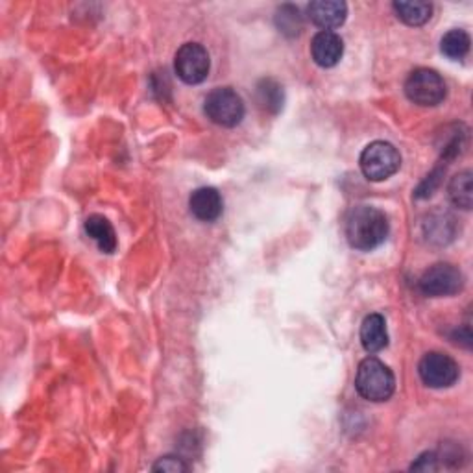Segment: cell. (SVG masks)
<instances>
[{"instance_id":"cell-6","label":"cell","mask_w":473,"mask_h":473,"mask_svg":"<svg viewBox=\"0 0 473 473\" xmlns=\"http://www.w3.org/2000/svg\"><path fill=\"white\" fill-rule=\"evenodd\" d=\"M418 373L429 388H450L459 381L461 368L453 357L442 352H429L421 357Z\"/></svg>"},{"instance_id":"cell-11","label":"cell","mask_w":473,"mask_h":473,"mask_svg":"<svg viewBox=\"0 0 473 473\" xmlns=\"http://www.w3.org/2000/svg\"><path fill=\"white\" fill-rule=\"evenodd\" d=\"M189 209L200 222H215L224 211L222 194L215 187L196 189L189 198Z\"/></svg>"},{"instance_id":"cell-5","label":"cell","mask_w":473,"mask_h":473,"mask_svg":"<svg viewBox=\"0 0 473 473\" xmlns=\"http://www.w3.org/2000/svg\"><path fill=\"white\" fill-rule=\"evenodd\" d=\"M405 94L409 101L421 108H435L444 102L447 94L445 82L433 69H414L405 80Z\"/></svg>"},{"instance_id":"cell-21","label":"cell","mask_w":473,"mask_h":473,"mask_svg":"<svg viewBox=\"0 0 473 473\" xmlns=\"http://www.w3.org/2000/svg\"><path fill=\"white\" fill-rule=\"evenodd\" d=\"M412 471H436L440 469V464H438V455L435 452H426L421 453L416 462L411 466Z\"/></svg>"},{"instance_id":"cell-17","label":"cell","mask_w":473,"mask_h":473,"mask_svg":"<svg viewBox=\"0 0 473 473\" xmlns=\"http://www.w3.org/2000/svg\"><path fill=\"white\" fill-rule=\"evenodd\" d=\"M428 233L431 241H438L440 244L445 241H452L455 235V218L447 213H436L429 216V222H426V230H435Z\"/></svg>"},{"instance_id":"cell-10","label":"cell","mask_w":473,"mask_h":473,"mask_svg":"<svg viewBox=\"0 0 473 473\" xmlns=\"http://www.w3.org/2000/svg\"><path fill=\"white\" fill-rule=\"evenodd\" d=\"M311 56L318 67L331 69L344 56V41L335 32H318L311 41Z\"/></svg>"},{"instance_id":"cell-13","label":"cell","mask_w":473,"mask_h":473,"mask_svg":"<svg viewBox=\"0 0 473 473\" xmlns=\"http://www.w3.org/2000/svg\"><path fill=\"white\" fill-rule=\"evenodd\" d=\"M86 233L87 237H91L98 250L104 252V254H113L115 248H117V235L115 230L111 226V222L102 216V215H91L86 220Z\"/></svg>"},{"instance_id":"cell-15","label":"cell","mask_w":473,"mask_h":473,"mask_svg":"<svg viewBox=\"0 0 473 473\" xmlns=\"http://www.w3.org/2000/svg\"><path fill=\"white\" fill-rule=\"evenodd\" d=\"M392 8L396 17L409 24V27H423L433 15V4L420 3V0H414V3L400 0V3H394Z\"/></svg>"},{"instance_id":"cell-4","label":"cell","mask_w":473,"mask_h":473,"mask_svg":"<svg viewBox=\"0 0 473 473\" xmlns=\"http://www.w3.org/2000/svg\"><path fill=\"white\" fill-rule=\"evenodd\" d=\"M204 113L222 128H235L242 122L246 108L242 96L232 87H216L204 101Z\"/></svg>"},{"instance_id":"cell-14","label":"cell","mask_w":473,"mask_h":473,"mask_svg":"<svg viewBox=\"0 0 473 473\" xmlns=\"http://www.w3.org/2000/svg\"><path fill=\"white\" fill-rule=\"evenodd\" d=\"M447 194L455 208L469 211L473 204V174L469 170H462L452 178Z\"/></svg>"},{"instance_id":"cell-19","label":"cell","mask_w":473,"mask_h":473,"mask_svg":"<svg viewBox=\"0 0 473 473\" xmlns=\"http://www.w3.org/2000/svg\"><path fill=\"white\" fill-rule=\"evenodd\" d=\"M276 22H278L280 32L290 34V36H298L302 30V13L296 6L285 4V6H281L278 10Z\"/></svg>"},{"instance_id":"cell-1","label":"cell","mask_w":473,"mask_h":473,"mask_svg":"<svg viewBox=\"0 0 473 473\" xmlns=\"http://www.w3.org/2000/svg\"><path fill=\"white\" fill-rule=\"evenodd\" d=\"M387 215L371 206H357L346 216V239L352 248L361 252H371L388 237Z\"/></svg>"},{"instance_id":"cell-20","label":"cell","mask_w":473,"mask_h":473,"mask_svg":"<svg viewBox=\"0 0 473 473\" xmlns=\"http://www.w3.org/2000/svg\"><path fill=\"white\" fill-rule=\"evenodd\" d=\"M154 471H165V473H180V471H187L189 466L180 459V457H174V455H167L161 457L154 466Z\"/></svg>"},{"instance_id":"cell-9","label":"cell","mask_w":473,"mask_h":473,"mask_svg":"<svg viewBox=\"0 0 473 473\" xmlns=\"http://www.w3.org/2000/svg\"><path fill=\"white\" fill-rule=\"evenodd\" d=\"M307 17L318 29L333 32L346 22L347 4L340 0H314L307 6Z\"/></svg>"},{"instance_id":"cell-8","label":"cell","mask_w":473,"mask_h":473,"mask_svg":"<svg viewBox=\"0 0 473 473\" xmlns=\"http://www.w3.org/2000/svg\"><path fill=\"white\" fill-rule=\"evenodd\" d=\"M211 69L209 53L200 43H185L174 58V70L178 78L189 86L202 84Z\"/></svg>"},{"instance_id":"cell-3","label":"cell","mask_w":473,"mask_h":473,"mask_svg":"<svg viewBox=\"0 0 473 473\" xmlns=\"http://www.w3.org/2000/svg\"><path fill=\"white\" fill-rule=\"evenodd\" d=\"M359 165L366 180L385 182L400 170L402 156L394 144L387 141H373L363 151Z\"/></svg>"},{"instance_id":"cell-12","label":"cell","mask_w":473,"mask_h":473,"mask_svg":"<svg viewBox=\"0 0 473 473\" xmlns=\"http://www.w3.org/2000/svg\"><path fill=\"white\" fill-rule=\"evenodd\" d=\"M361 344L368 354H379L388 346L387 322L379 313L368 314L361 326Z\"/></svg>"},{"instance_id":"cell-7","label":"cell","mask_w":473,"mask_h":473,"mask_svg":"<svg viewBox=\"0 0 473 473\" xmlns=\"http://www.w3.org/2000/svg\"><path fill=\"white\" fill-rule=\"evenodd\" d=\"M418 287L421 294L431 298L453 296L462 290L464 276L457 266L450 263H436L421 273Z\"/></svg>"},{"instance_id":"cell-18","label":"cell","mask_w":473,"mask_h":473,"mask_svg":"<svg viewBox=\"0 0 473 473\" xmlns=\"http://www.w3.org/2000/svg\"><path fill=\"white\" fill-rule=\"evenodd\" d=\"M257 94L261 106L273 113H278L283 106V89L273 80H263L257 87Z\"/></svg>"},{"instance_id":"cell-16","label":"cell","mask_w":473,"mask_h":473,"mask_svg":"<svg viewBox=\"0 0 473 473\" xmlns=\"http://www.w3.org/2000/svg\"><path fill=\"white\" fill-rule=\"evenodd\" d=\"M469 45L471 39L464 30H450L447 32L442 41H440V51L444 56L450 60H462L469 53Z\"/></svg>"},{"instance_id":"cell-2","label":"cell","mask_w":473,"mask_h":473,"mask_svg":"<svg viewBox=\"0 0 473 473\" xmlns=\"http://www.w3.org/2000/svg\"><path fill=\"white\" fill-rule=\"evenodd\" d=\"M355 390L366 402H388L396 390V378L392 370L376 357H366L355 373Z\"/></svg>"}]
</instances>
